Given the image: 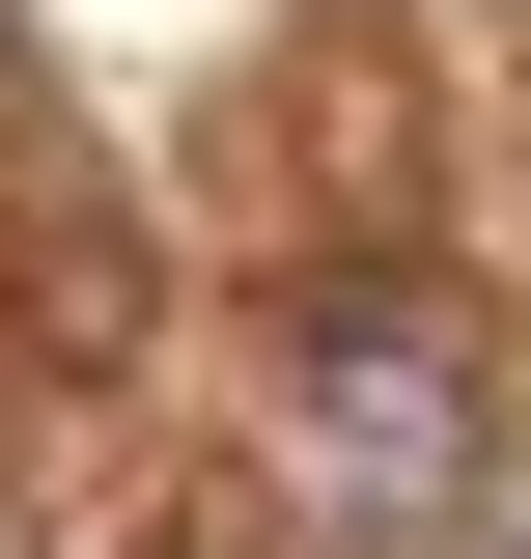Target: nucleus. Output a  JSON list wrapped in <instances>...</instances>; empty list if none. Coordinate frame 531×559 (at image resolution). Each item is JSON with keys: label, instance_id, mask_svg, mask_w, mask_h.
I'll return each mask as SVG.
<instances>
[{"label": "nucleus", "instance_id": "f257e3e1", "mask_svg": "<svg viewBox=\"0 0 531 559\" xmlns=\"http://www.w3.org/2000/svg\"><path fill=\"white\" fill-rule=\"evenodd\" d=\"M280 476H308L335 532H448V503L504 476V336H475L420 252L308 280V308H280Z\"/></svg>", "mask_w": 531, "mask_h": 559}, {"label": "nucleus", "instance_id": "f03ea898", "mask_svg": "<svg viewBox=\"0 0 531 559\" xmlns=\"http://www.w3.org/2000/svg\"><path fill=\"white\" fill-rule=\"evenodd\" d=\"M475 503H504V559H531V448H504V476H475Z\"/></svg>", "mask_w": 531, "mask_h": 559}]
</instances>
